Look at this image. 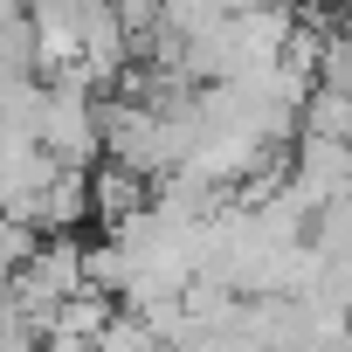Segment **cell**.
Segmentation results:
<instances>
[{"mask_svg":"<svg viewBox=\"0 0 352 352\" xmlns=\"http://www.w3.org/2000/svg\"><path fill=\"white\" fill-rule=\"evenodd\" d=\"M318 83L352 97V28H324V42H318Z\"/></svg>","mask_w":352,"mask_h":352,"instance_id":"cell-1","label":"cell"},{"mask_svg":"<svg viewBox=\"0 0 352 352\" xmlns=\"http://www.w3.org/2000/svg\"><path fill=\"white\" fill-rule=\"evenodd\" d=\"M118 14H124V28H131V42H138V35H152V28H159L166 0H118Z\"/></svg>","mask_w":352,"mask_h":352,"instance_id":"cell-2","label":"cell"}]
</instances>
